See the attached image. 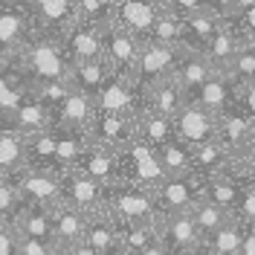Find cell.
Listing matches in <instances>:
<instances>
[{
	"label": "cell",
	"instance_id": "obj_31",
	"mask_svg": "<svg viewBox=\"0 0 255 255\" xmlns=\"http://www.w3.org/2000/svg\"><path fill=\"white\" fill-rule=\"evenodd\" d=\"M186 102H189L186 90H183V87H180V81L171 76V79H165L162 84H157V87L148 93V99H145V108L159 111V113H165V116H171V119H174Z\"/></svg>",
	"mask_w": 255,
	"mask_h": 255
},
{
	"label": "cell",
	"instance_id": "obj_28",
	"mask_svg": "<svg viewBox=\"0 0 255 255\" xmlns=\"http://www.w3.org/2000/svg\"><path fill=\"white\" fill-rule=\"evenodd\" d=\"M212 73H215V67H212V61L206 58V52L183 49V58H180V64H177L174 79L180 81V87H183L186 96H189L191 90H194V87H200Z\"/></svg>",
	"mask_w": 255,
	"mask_h": 255
},
{
	"label": "cell",
	"instance_id": "obj_9",
	"mask_svg": "<svg viewBox=\"0 0 255 255\" xmlns=\"http://www.w3.org/2000/svg\"><path fill=\"white\" fill-rule=\"evenodd\" d=\"M64 186V203L81 209L84 215H99L108 209V186L93 177L81 174L79 168H67L61 174Z\"/></svg>",
	"mask_w": 255,
	"mask_h": 255
},
{
	"label": "cell",
	"instance_id": "obj_53",
	"mask_svg": "<svg viewBox=\"0 0 255 255\" xmlns=\"http://www.w3.org/2000/svg\"><path fill=\"white\" fill-rule=\"evenodd\" d=\"M159 6H162V9H171V3H174V0H157Z\"/></svg>",
	"mask_w": 255,
	"mask_h": 255
},
{
	"label": "cell",
	"instance_id": "obj_55",
	"mask_svg": "<svg viewBox=\"0 0 255 255\" xmlns=\"http://www.w3.org/2000/svg\"><path fill=\"white\" fill-rule=\"evenodd\" d=\"M183 255H203V250L197 247V250H191V253H183Z\"/></svg>",
	"mask_w": 255,
	"mask_h": 255
},
{
	"label": "cell",
	"instance_id": "obj_7",
	"mask_svg": "<svg viewBox=\"0 0 255 255\" xmlns=\"http://www.w3.org/2000/svg\"><path fill=\"white\" fill-rule=\"evenodd\" d=\"M139 49H142V41L136 35H130L128 29H122L116 20H108L102 26V55L116 76H125V79L133 76Z\"/></svg>",
	"mask_w": 255,
	"mask_h": 255
},
{
	"label": "cell",
	"instance_id": "obj_40",
	"mask_svg": "<svg viewBox=\"0 0 255 255\" xmlns=\"http://www.w3.org/2000/svg\"><path fill=\"white\" fill-rule=\"evenodd\" d=\"M76 15L96 26H105L113 20V0H76Z\"/></svg>",
	"mask_w": 255,
	"mask_h": 255
},
{
	"label": "cell",
	"instance_id": "obj_3",
	"mask_svg": "<svg viewBox=\"0 0 255 255\" xmlns=\"http://www.w3.org/2000/svg\"><path fill=\"white\" fill-rule=\"evenodd\" d=\"M119 223H157L159 212H157V200L154 191L133 186V183H122L116 180L108 186V209Z\"/></svg>",
	"mask_w": 255,
	"mask_h": 255
},
{
	"label": "cell",
	"instance_id": "obj_30",
	"mask_svg": "<svg viewBox=\"0 0 255 255\" xmlns=\"http://www.w3.org/2000/svg\"><path fill=\"white\" fill-rule=\"evenodd\" d=\"M136 125H139V139H145L148 145H159L171 142L177 133H174V119L171 116H165V113L159 111H151V108H142L139 116H136Z\"/></svg>",
	"mask_w": 255,
	"mask_h": 255
},
{
	"label": "cell",
	"instance_id": "obj_46",
	"mask_svg": "<svg viewBox=\"0 0 255 255\" xmlns=\"http://www.w3.org/2000/svg\"><path fill=\"white\" fill-rule=\"evenodd\" d=\"M235 99L255 122V81L253 84H235Z\"/></svg>",
	"mask_w": 255,
	"mask_h": 255
},
{
	"label": "cell",
	"instance_id": "obj_49",
	"mask_svg": "<svg viewBox=\"0 0 255 255\" xmlns=\"http://www.w3.org/2000/svg\"><path fill=\"white\" fill-rule=\"evenodd\" d=\"M58 255H102L96 253L90 244H84V241H79V244H70V247H64V250H58Z\"/></svg>",
	"mask_w": 255,
	"mask_h": 255
},
{
	"label": "cell",
	"instance_id": "obj_17",
	"mask_svg": "<svg viewBox=\"0 0 255 255\" xmlns=\"http://www.w3.org/2000/svg\"><path fill=\"white\" fill-rule=\"evenodd\" d=\"M93 116H96V102L70 84V90L61 96V102L52 108V125L70 128V130H87Z\"/></svg>",
	"mask_w": 255,
	"mask_h": 255
},
{
	"label": "cell",
	"instance_id": "obj_50",
	"mask_svg": "<svg viewBox=\"0 0 255 255\" xmlns=\"http://www.w3.org/2000/svg\"><path fill=\"white\" fill-rule=\"evenodd\" d=\"M241 255H255V223H247V229H244V247H241Z\"/></svg>",
	"mask_w": 255,
	"mask_h": 255
},
{
	"label": "cell",
	"instance_id": "obj_56",
	"mask_svg": "<svg viewBox=\"0 0 255 255\" xmlns=\"http://www.w3.org/2000/svg\"><path fill=\"white\" fill-rule=\"evenodd\" d=\"M9 3H17V0H0V6H9Z\"/></svg>",
	"mask_w": 255,
	"mask_h": 255
},
{
	"label": "cell",
	"instance_id": "obj_13",
	"mask_svg": "<svg viewBox=\"0 0 255 255\" xmlns=\"http://www.w3.org/2000/svg\"><path fill=\"white\" fill-rule=\"evenodd\" d=\"M174 133L189 148L212 142V139H218V116L206 108H200L197 102H186L174 116Z\"/></svg>",
	"mask_w": 255,
	"mask_h": 255
},
{
	"label": "cell",
	"instance_id": "obj_51",
	"mask_svg": "<svg viewBox=\"0 0 255 255\" xmlns=\"http://www.w3.org/2000/svg\"><path fill=\"white\" fill-rule=\"evenodd\" d=\"M139 255H171V253L165 250V244H162V241H154V244H151L148 250H142Z\"/></svg>",
	"mask_w": 255,
	"mask_h": 255
},
{
	"label": "cell",
	"instance_id": "obj_27",
	"mask_svg": "<svg viewBox=\"0 0 255 255\" xmlns=\"http://www.w3.org/2000/svg\"><path fill=\"white\" fill-rule=\"evenodd\" d=\"M232 165V157L229 151L223 148L218 139L212 142H203L197 148H191V174L197 177H212V174H221Z\"/></svg>",
	"mask_w": 255,
	"mask_h": 255
},
{
	"label": "cell",
	"instance_id": "obj_48",
	"mask_svg": "<svg viewBox=\"0 0 255 255\" xmlns=\"http://www.w3.org/2000/svg\"><path fill=\"white\" fill-rule=\"evenodd\" d=\"M253 6H255V0H223V20L241 15V12H247Z\"/></svg>",
	"mask_w": 255,
	"mask_h": 255
},
{
	"label": "cell",
	"instance_id": "obj_37",
	"mask_svg": "<svg viewBox=\"0 0 255 255\" xmlns=\"http://www.w3.org/2000/svg\"><path fill=\"white\" fill-rule=\"evenodd\" d=\"M191 215H194V223H197V229H200V235L206 238V235H212L215 229H221L223 223L232 218V212H226L223 206H218V203H212V200H197L194 206H191Z\"/></svg>",
	"mask_w": 255,
	"mask_h": 255
},
{
	"label": "cell",
	"instance_id": "obj_15",
	"mask_svg": "<svg viewBox=\"0 0 255 255\" xmlns=\"http://www.w3.org/2000/svg\"><path fill=\"white\" fill-rule=\"evenodd\" d=\"M162 12L165 9L157 0H113V20L130 35H136L142 44L148 41V35H151V29H154V23Z\"/></svg>",
	"mask_w": 255,
	"mask_h": 255
},
{
	"label": "cell",
	"instance_id": "obj_10",
	"mask_svg": "<svg viewBox=\"0 0 255 255\" xmlns=\"http://www.w3.org/2000/svg\"><path fill=\"white\" fill-rule=\"evenodd\" d=\"M17 189L23 194L26 206H44L55 209L64 203V186L61 174H49V171H35V168H20L12 174Z\"/></svg>",
	"mask_w": 255,
	"mask_h": 255
},
{
	"label": "cell",
	"instance_id": "obj_16",
	"mask_svg": "<svg viewBox=\"0 0 255 255\" xmlns=\"http://www.w3.org/2000/svg\"><path fill=\"white\" fill-rule=\"evenodd\" d=\"M142 108H145V99L133 87V81L125 79V76H116V73L108 79V84L96 96V111H102V113H130V116H139Z\"/></svg>",
	"mask_w": 255,
	"mask_h": 255
},
{
	"label": "cell",
	"instance_id": "obj_42",
	"mask_svg": "<svg viewBox=\"0 0 255 255\" xmlns=\"http://www.w3.org/2000/svg\"><path fill=\"white\" fill-rule=\"evenodd\" d=\"M17 255H58V247L47 244V241L17 235Z\"/></svg>",
	"mask_w": 255,
	"mask_h": 255
},
{
	"label": "cell",
	"instance_id": "obj_19",
	"mask_svg": "<svg viewBox=\"0 0 255 255\" xmlns=\"http://www.w3.org/2000/svg\"><path fill=\"white\" fill-rule=\"evenodd\" d=\"M0 125H9L15 128L17 133H35V130H44V128L52 125V113L49 108L41 102V96L29 90V93L23 96L20 102H17V108L12 113H6L3 119H0Z\"/></svg>",
	"mask_w": 255,
	"mask_h": 255
},
{
	"label": "cell",
	"instance_id": "obj_36",
	"mask_svg": "<svg viewBox=\"0 0 255 255\" xmlns=\"http://www.w3.org/2000/svg\"><path fill=\"white\" fill-rule=\"evenodd\" d=\"M157 223H122V247L130 255H139L142 250H148L154 241H159Z\"/></svg>",
	"mask_w": 255,
	"mask_h": 255
},
{
	"label": "cell",
	"instance_id": "obj_2",
	"mask_svg": "<svg viewBox=\"0 0 255 255\" xmlns=\"http://www.w3.org/2000/svg\"><path fill=\"white\" fill-rule=\"evenodd\" d=\"M183 58V47H168V44H142L139 49V58L133 67V87L142 93V99H148V93L162 84L165 79H171L177 73V64Z\"/></svg>",
	"mask_w": 255,
	"mask_h": 255
},
{
	"label": "cell",
	"instance_id": "obj_21",
	"mask_svg": "<svg viewBox=\"0 0 255 255\" xmlns=\"http://www.w3.org/2000/svg\"><path fill=\"white\" fill-rule=\"evenodd\" d=\"M73 168H79L81 174H87V177H93V180H99V183H105V186H111V183L119 180V154L111 151V148L93 145L87 139L84 151L73 162Z\"/></svg>",
	"mask_w": 255,
	"mask_h": 255
},
{
	"label": "cell",
	"instance_id": "obj_23",
	"mask_svg": "<svg viewBox=\"0 0 255 255\" xmlns=\"http://www.w3.org/2000/svg\"><path fill=\"white\" fill-rule=\"evenodd\" d=\"M84 244H90L96 253L111 255L122 244V223L116 221L111 212L90 215L87 218V229H84Z\"/></svg>",
	"mask_w": 255,
	"mask_h": 255
},
{
	"label": "cell",
	"instance_id": "obj_39",
	"mask_svg": "<svg viewBox=\"0 0 255 255\" xmlns=\"http://www.w3.org/2000/svg\"><path fill=\"white\" fill-rule=\"evenodd\" d=\"M226 76L232 84H253L255 81V44H241L235 58L226 67Z\"/></svg>",
	"mask_w": 255,
	"mask_h": 255
},
{
	"label": "cell",
	"instance_id": "obj_4",
	"mask_svg": "<svg viewBox=\"0 0 255 255\" xmlns=\"http://www.w3.org/2000/svg\"><path fill=\"white\" fill-rule=\"evenodd\" d=\"M165 177L162 165H159L157 148L148 145L145 139H133V142L119 151V180L122 183H133L142 189L154 191L159 186V180Z\"/></svg>",
	"mask_w": 255,
	"mask_h": 255
},
{
	"label": "cell",
	"instance_id": "obj_52",
	"mask_svg": "<svg viewBox=\"0 0 255 255\" xmlns=\"http://www.w3.org/2000/svg\"><path fill=\"white\" fill-rule=\"evenodd\" d=\"M111 255H130V253H128L125 247H122V244H119V247H116V250H113V253H111Z\"/></svg>",
	"mask_w": 255,
	"mask_h": 255
},
{
	"label": "cell",
	"instance_id": "obj_6",
	"mask_svg": "<svg viewBox=\"0 0 255 255\" xmlns=\"http://www.w3.org/2000/svg\"><path fill=\"white\" fill-rule=\"evenodd\" d=\"M218 142L229 151L232 162H238L250 154V148L255 142V122L253 116L238 105V99L218 113Z\"/></svg>",
	"mask_w": 255,
	"mask_h": 255
},
{
	"label": "cell",
	"instance_id": "obj_11",
	"mask_svg": "<svg viewBox=\"0 0 255 255\" xmlns=\"http://www.w3.org/2000/svg\"><path fill=\"white\" fill-rule=\"evenodd\" d=\"M154 200H157L159 215L191 209L197 200H203V177H197V174L162 177L159 186L154 189Z\"/></svg>",
	"mask_w": 255,
	"mask_h": 255
},
{
	"label": "cell",
	"instance_id": "obj_32",
	"mask_svg": "<svg viewBox=\"0 0 255 255\" xmlns=\"http://www.w3.org/2000/svg\"><path fill=\"white\" fill-rule=\"evenodd\" d=\"M26 168V148H23V133L15 128L0 125V174H15Z\"/></svg>",
	"mask_w": 255,
	"mask_h": 255
},
{
	"label": "cell",
	"instance_id": "obj_29",
	"mask_svg": "<svg viewBox=\"0 0 255 255\" xmlns=\"http://www.w3.org/2000/svg\"><path fill=\"white\" fill-rule=\"evenodd\" d=\"M241 44H244V41L238 38V32L232 29L226 20H223V26L215 32L212 38H209V44H206V49H203V52H206V58L212 61V67H215V70L226 73V67H229V61L235 58V52L241 49Z\"/></svg>",
	"mask_w": 255,
	"mask_h": 255
},
{
	"label": "cell",
	"instance_id": "obj_20",
	"mask_svg": "<svg viewBox=\"0 0 255 255\" xmlns=\"http://www.w3.org/2000/svg\"><path fill=\"white\" fill-rule=\"evenodd\" d=\"M32 41V20L23 3H9L0 6V47L6 52H17Z\"/></svg>",
	"mask_w": 255,
	"mask_h": 255
},
{
	"label": "cell",
	"instance_id": "obj_22",
	"mask_svg": "<svg viewBox=\"0 0 255 255\" xmlns=\"http://www.w3.org/2000/svg\"><path fill=\"white\" fill-rule=\"evenodd\" d=\"M189 102H197L200 108H206V111H212L218 116L221 111H226L235 102V84H232V79L226 73L215 70L200 87H194L189 93Z\"/></svg>",
	"mask_w": 255,
	"mask_h": 255
},
{
	"label": "cell",
	"instance_id": "obj_26",
	"mask_svg": "<svg viewBox=\"0 0 255 255\" xmlns=\"http://www.w3.org/2000/svg\"><path fill=\"white\" fill-rule=\"evenodd\" d=\"M244 229H247V223L232 215L221 229H215L212 235L203 238V244H200L203 255H241V247H244Z\"/></svg>",
	"mask_w": 255,
	"mask_h": 255
},
{
	"label": "cell",
	"instance_id": "obj_24",
	"mask_svg": "<svg viewBox=\"0 0 255 255\" xmlns=\"http://www.w3.org/2000/svg\"><path fill=\"white\" fill-rule=\"evenodd\" d=\"M87 218L81 209L70 206V203H61V206L52 209V229H55V247L64 250L70 244H79L84 241V229H87Z\"/></svg>",
	"mask_w": 255,
	"mask_h": 255
},
{
	"label": "cell",
	"instance_id": "obj_33",
	"mask_svg": "<svg viewBox=\"0 0 255 255\" xmlns=\"http://www.w3.org/2000/svg\"><path fill=\"white\" fill-rule=\"evenodd\" d=\"M17 235H26V238H38L55 244V229H52V209L44 206H26L17 218Z\"/></svg>",
	"mask_w": 255,
	"mask_h": 255
},
{
	"label": "cell",
	"instance_id": "obj_41",
	"mask_svg": "<svg viewBox=\"0 0 255 255\" xmlns=\"http://www.w3.org/2000/svg\"><path fill=\"white\" fill-rule=\"evenodd\" d=\"M226 23L238 32V38L244 44H255V6L247 9V12H241V15H235V17H229Z\"/></svg>",
	"mask_w": 255,
	"mask_h": 255
},
{
	"label": "cell",
	"instance_id": "obj_5",
	"mask_svg": "<svg viewBox=\"0 0 255 255\" xmlns=\"http://www.w3.org/2000/svg\"><path fill=\"white\" fill-rule=\"evenodd\" d=\"M32 20V38H49L61 41L64 32L70 29L76 15V0H20Z\"/></svg>",
	"mask_w": 255,
	"mask_h": 255
},
{
	"label": "cell",
	"instance_id": "obj_34",
	"mask_svg": "<svg viewBox=\"0 0 255 255\" xmlns=\"http://www.w3.org/2000/svg\"><path fill=\"white\" fill-rule=\"evenodd\" d=\"M157 157H159V165L165 177H183V174H191V148L180 139H171V142L159 145L157 148Z\"/></svg>",
	"mask_w": 255,
	"mask_h": 255
},
{
	"label": "cell",
	"instance_id": "obj_25",
	"mask_svg": "<svg viewBox=\"0 0 255 255\" xmlns=\"http://www.w3.org/2000/svg\"><path fill=\"white\" fill-rule=\"evenodd\" d=\"M111 76H113V70L105 58L70 64V84H73L76 90H81V93H87L93 102H96V96H99V90L108 84Z\"/></svg>",
	"mask_w": 255,
	"mask_h": 255
},
{
	"label": "cell",
	"instance_id": "obj_35",
	"mask_svg": "<svg viewBox=\"0 0 255 255\" xmlns=\"http://www.w3.org/2000/svg\"><path fill=\"white\" fill-rule=\"evenodd\" d=\"M148 41L151 44H168V47H183V17L171 12V9H165L162 15L157 17V23H154V29L148 35ZM145 41V44H148Z\"/></svg>",
	"mask_w": 255,
	"mask_h": 255
},
{
	"label": "cell",
	"instance_id": "obj_54",
	"mask_svg": "<svg viewBox=\"0 0 255 255\" xmlns=\"http://www.w3.org/2000/svg\"><path fill=\"white\" fill-rule=\"evenodd\" d=\"M9 55H12V52H6V49H3V47H0V64H3V61H6V58H9Z\"/></svg>",
	"mask_w": 255,
	"mask_h": 255
},
{
	"label": "cell",
	"instance_id": "obj_8",
	"mask_svg": "<svg viewBox=\"0 0 255 255\" xmlns=\"http://www.w3.org/2000/svg\"><path fill=\"white\" fill-rule=\"evenodd\" d=\"M139 136V125H136V116L130 113H102L96 111L93 122L87 128V139L93 145L102 148H111V151H122Z\"/></svg>",
	"mask_w": 255,
	"mask_h": 255
},
{
	"label": "cell",
	"instance_id": "obj_1",
	"mask_svg": "<svg viewBox=\"0 0 255 255\" xmlns=\"http://www.w3.org/2000/svg\"><path fill=\"white\" fill-rule=\"evenodd\" d=\"M23 76L32 90L47 87V84H70V58L64 52L61 41L49 38H32L26 47L17 52Z\"/></svg>",
	"mask_w": 255,
	"mask_h": 255
},
{
	"label": "cell",
	"instance_id": "obj_18",
	"mask_svg": "<svg viewBox=\"0 0 255 255\" xmlns=\"http://www.w3.org/2000/svg\"><path fill=\"white\" fill-rule=\"evenodd\" d=\"M61 47L67 58L76 61H93V58H105L102 55V26H96L90 20H76L70 29L64 32Z\"/></svg>",
	"mask_w": 255,
	"mask_h": 255
},
{
	"label": "cell",
	"instance_id": "obj_38",
	"mask_svg": "<svg viewBox=\"0 0 255 255\" xmlns=\"http://www.w3.org/2000/svg\"><path fill=\"white\" fill-rule=\"evenodd\" d=\"M23 209H26V200L17 189V183L12 180V174H0V221L17 223Z\"/></svg>",
	"mask_w": 255,
	"mask_h": 255
},
{
	"label": "cell",
	"instance_id": "obj_45",
	"mask_svg": "<svg viewBox=\"0 0 255 255\" xmlns=\"http://www.w3.org/2000/svg\"><path fill=\"white\" fill-rule=\"evenodd\" d=\"M203 9H215V12H218V3H215V0H174V3H171V12H177V15L203 12Z\"/></svg>",
	"mask_w": 255,
	"mask_h": 255
},
{
	"label": "cell",
	"instance_id": "obj_12",
	"mask_svg": "<svg viewBox=\"0 0 255 255\" xmlns=\"http://www.w3.org/2000/svg\"><path fill=\"white\" fill-rule=\"evenodd\" d=\"M159 241L165 244V250L171 255H183L191 253L203 244V235L194 223V215L191 209H183V212H168V215H159Z\"/></svg>",
	"mask_w": 255,
	"mask_h": 255
},
{
	"label": "cell",
	"instance_id": "obj_47",
	"mask_svg": "<svg viewBox=\"0 0 255 255\" xmlns=\"http://www.w3.org/2000/svg\"><path fill=\"white\" fill-rule=\"evenodd\" d=\"M232 171H235L244 183L255 186V157H244V159H238V162H232Z\"/></svg>",
	"mask_w": 255,
	"mask_h": 255
},
{
	"label": "cell",
	"instance_id": "obj_43",
	"mask_svg": "<svg viewBox=\"0 0 255 255\" xmlns=\"http://www.w3.org/2000/svg\"><path fill=\"white\" fill-rule=\"evenodd\" d=\"M235 218H241L244 223H255V186H250V183H244L238 209H235Z\"/></svg>",
	"mask_w": 255,
	"mask_h": 255
},
{
	"label": "cell",
	"instance_id": "obj_14",
	"mask_svg": "<svg viewBox=\"0 0 255 255\" xmlns=\"http://www.w3.org/2000/svg\"><path fill=\"white\" fill-rule=\"evenodd\" d=\"M23 148H26V168L35 171H49V174H64L67 162L61 159V148H58V130L55 125L35 130L23 136Z\"/></svg>",
	"mask_w": 255,
	"mask_h": 255
},
{
	"label": "cell",
	"instance_id": "obj_44",
	"mask_svg": "<svg viewBox=\"0 0 255 255\" xmlns=\"http://www.w3.org/2000/svg\"><path fill=\"white\" fill-rule=\"evenodd\" d=\"M0 255H17V226L0 221Z\"/></svg>",
	"mask_w": 255,
	"mask_h": 255
}]
</instances>
